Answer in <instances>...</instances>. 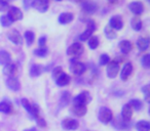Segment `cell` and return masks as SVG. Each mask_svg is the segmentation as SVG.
Wrapping results in <instances>:
<instances>
[{"label": "cell", "instance_id": "42", "mask_svg": "<svg viewBox=\"0 0 150 131\" xmlns=\"http://www.w3.org/2000/svg\"><path fill=\"white\" fill-rule=\"evenodd\" d=\"M8 7H9V5L6 0H0V13L5 11L6 9H8Z\"/></svg>", "mask_w": 150, "mask_h": 131}, {"label": "cell", "instance_id": "9", "mask_svg": "<svg viewBox=\"0 0 150 131\" xmlns=\"http://www.w3.org/2000/svg\"><path fill=\"white\" fill-rule=\"evenodd\" d=\"M32 6L39 13H46L50 6L48 0H32Z\"/></svg>", "mask_w": 150, "mask_h": 131}, {"label": "cell", "instance_id": "10", "mask_svg": "<svg viewBox=\"0 0 150 131\" xmlns=\"http://www.w3.org/2000/svg\"><path fill=\"white\" fill-rule=\"evenodd\" d=\"M62 127L65 130H76L79 127V123L75 119L66 118L62 121Z\"/></svg>", "mask_w": 150, "mask_h": 131}, {"label": "cell", "instance_id": "6", "mask_svg": "<svg viewBox=\"0 0 150 131\" xmlns=\"http://www.w3.org/2000/svg\"><path fill=\"white\" fill-rule=\"evenodd\" d=\"M71 72H72L74 75L76 76H80L86 72V66L81 62H77V60H71Z\"/></svg>", "mask_w": 150, "mask_h": 131}, {"label": "cell", "instance_id": "27", "mask_svg": "<svg viewBox=\"0 0 150 131\" xmlns=\"http://www.w3.org/2000/svg\"><path fill=\"white\" fill-rule=\"evenodd\" d=\"M104 35L106 36V38H107V39H109V40L115 39V38L117 37L116 31H115L114 29H112V28H111L109 25L106 26V27L104 28Z\"/></svg>", "mask_w": 150, "mask_h": 131}, {"label": "cell", "instance_id": "2", "mask_svg": "<svg viewBox=\"0 0 150 131\" xmlns=\"http://www.w3.org/2000/svg\"><path fill=\"white\" fill-rule=\"evenodd\" d=\"M22 106H24L26 111L29 113V115L33 119H36L39 117V106L35 104H31L27 98H22Z\"/></svg>", "mask_w": 150, "mask_h": 131}, {"label": "cell", "instance_id": "11", "mask_svg": "<svg viewBox=\"0 0 150 131\" xmlns=\"http://www.w3.org/2000/svg\"><path fill=\"white\" fill-rule=\"evenodd\" d=\"M129 9L136 15H140L144 13V4L140 1H133L129 4Z\"/></svg>", "mask_w": 150, "mask_h": 131}, {"label": "cell", "instance_id": "37", "mask_svg": "<svg viewBox=\"0 0 150 131\" xmlns=\"http://www.w3.org/2000/svg\"><path fill=\"white\" fill-rule=\"evenodd\" d=\"M109 62H110V56H109L108 54H106V53L101 54L100 60H99V64H100V66H107Z\"/></svg>", "mask_w": 150, "mask_h": 131}, {"label": "cell", "instance_id": "5", "mask_svg": "<svg viewBox=\"0 0 150 131\" xmlns=\"http://www.w3.org/2000/svg\"><path fill=\"white\" fill-rule=\"evenodd\" d=\"M119 72V64L117 60H110L107 64V69H106V73L108 78L110 79H114L117 76Z\"/></svg>", "mask_w": 150, "mask_h": 131}, {"label": "cell", "instance_id": "47", "mask_svg": "<svg viewBox=\"0 0 150 131\" xmlns=\"http://www.w3.org/2000/svg\"><path fill=\"white\" fill-rule=\"evenodd\" d=\"M24 131H37V129H36L35 127H32V128L26 129V130H24Z\"/></svg>", "mask_w": 150, "mask_h": 131}, {"label": "cell", "instance_id": "40", "mask_svg": "<svg viewBox=\"0 0 150 131\" xmlns=\"http://www.w3.org/2000/svg\"><path fill=\"white\" fill-rule=\"evenodd\" d=\"M86 29H90L94 32L96 31V29H97L96 22H95L94 20H88V21L86 22Z\"/></svg>", "mask_w": 150, "mask_h": 131}, {"label": "cell", "instance_id": "24", "mask_svg": "<svg viewBox=\"0 0 150 131\" xmlns=\"http://www.w3.org/2000/svg\"><path fill=\"white\" fill-rule=\"evenodd\" d=\"M137 46L139 48V50L141 51H146L149 47V39L148 38H144V37H140L137 40Z\"/></svg>", "mask_w": 150, "mask_h": 131}, {"label": "cell", "instance_id": "20", "mask_svg": "<svg viewBox=\"0 0 150 131\" xmlns=\"http://www.w3.org/2000/svg\"><path fill=\"white\" fill-rule=\"evenodd\" d=\"M70 80H71V78H70V76H69L68 74L63 73L60 77L56 79V84L58 86H60V87H63V86L68 85V84L70 83Z\"/></svg>", "mask_w": 150, "mask_h": 131}, {"label": "cell", "instance_id": "43", "mask_svg": "<svg viewBox=\"0 0 150 131\" xmlns=\"http://www.w3.org/2000/svg\"><path fill=\"white\" fill-rule=\"evenodd\" d=\"M36 122H37V125L39 127H41V128H44V127H46V121L44 120L42 117H37L36 118Z\"/></svg>", "mask_w": 150, "mask_h": 131}, {"label": "cell", "instance_id": "28", "mask_svg": "<svg viewBox=\"0 0 150 131\" xmlns=\"http://www.w3.org/2000/svg\"><path fill=\"white\" fill-rule=\"evenodd\" d=\"M136 129H137L138 131H149L150 123L146 120H141L136 124Z\"/></svg>", "mask_w": 150, "mask_h": 131}, {"label": "cell", "instance_id": "44", "mask_svg": "<svg viewBox=\"0 0 150 131\" xmlns=\"http://www.w3.org/2000/svg\"><path fill=\"white\" fill-rule=\"evenodd\" d=\"M45 44H46V37L45 36H41L38 40V45L39 47H45Z\"/></svg>", "mask_w": 150, "mask_h": 131}, {"label": "cell", "instance_id": "29", "mask_svg": "<svg viewBox=\"0 0 150 131\" xmlns=\"http://www.w3.org/2000/svg\"><path fill=\"white\" fill-rule=\"evenodd\" d=\"M127 104L131 106L132 110H135V111H140L142 108H143V102H142L140 99H137V98L131 99Z\"/></svg>", "mask_w": 150, "mask_h": 131}, {"label": "cell", "instance_id": "3", "mask_svg": "<svg viewBox=\"0 0 150 131\" xmlns=\"http://www.w3.org/2000/svg\"><path fill=\"white\" fill-rule=\"evenodd\" d=\"M98 119L101 123H103V124H108V123H110L113 119L112 111H111L109 108H107V106H103V108H101L100 111H99Z\"/></svg>", "mask_w": 150, "mask_h": 131}, {"label": "cell", "instance_id": "8", "mask_svg": "<svg viewBox=\"0 0 150 131\" xmlns=\"http://www.w3.org/2000/svg\"><path fill=\"white\" fill-rule=\"evenodd\" d=\"M7 38L13 44H17V45H21L23 43V36L20 34V32L17 29H11V31L7 32Z\"/></svg>", "mask_w": 150, "mask_h": 131}, {"label": "cell", "instance_id": "25", "mask_svg": "<svg viewBox=\"0 0 150 131\" xmlns=\"http://www.w3.org/2000/svg\"><path fill=\"white\" fill-rule=\"evenodd\" d=\"M42 71H43V68L40 64H32L30 68V76L33 78L39 77L42 74Z\"/></svg>", "mask_w": 150, "mask_h": 131}, {"label": "cell", "instance_id": "31", "mask_svg": "<svg viewBox=\"0 0 150 131\" xmlns=\"http://www.w3.org/2000/svg\"><path fill=\"white\" fill-rule=\"evenodd\" d=\"M24 37L26 40V44L27 46H31L34 43V40H35V34L32 31H26L24 34Z\"/></svg>", "mask_w": 150, "mask_h": 131}, {"label": "cell", "instance_id": "15", "mask_svg": "<svg viewBox=\"0 0 150 131\" xmlns=\"http://www.w3.org/2000/svg\"><path fill=\"white\" fill-rule=\"evenodd\" d=\"M132 116H133V110L129 104H125L121 109V119L125 122L129 123L132 120Z\"/></svg>", "mask_w": 150, "mask_h": 131}, {"label": "cell", "instance_id": "14", "mask_svg": "<svg viewBox=\"0 0 150 131\" xmlns=\"http://www.w3.org/2000/svg\"><path fill=\"white\" fill-rule=\"evenodd\" d=\"M6 86L8 89L13 91H19L21 89V83L16 77H8L6 79Z\"/></svg>", "mask_w": 150, "mask_h": 131}, {"label": "cell", "instance_id": "4", "mask_svg": "<svg viewBox=\"0 0 150 131\" xmlns=\"http://www.w3.org/2000/svg\"><path fill=\"white\" fill-rule=\"evenodd\" d=\"M92 100V96L88 91L80 92L78 95H76L73 98V106H86L90 104Z\"/></svg>", "mask_w": 150, "mask_h": 131}, {"label": "cell", "instance_id": "17", "mask_svg": "<svg viewBox=\"0 0 150 131\" xmlns=\"http://www.w3.org/2000/svg\"><path fill=\"white\" fill-rule=\"evenodd\" d=\"M74 19V15L71 13H62L58 18V21L61 25H67V24L71 23Z\"/></svg>", "mask_w": 150, "mask_h": 131}, {"label": "cell", "instance_id": "35", "mask_svg": "<svg viewBox=\"0 0 150 131\" xmlns=\"http://www.w3.org/2000/svg\"><path fill=\"white\" fill-rule=\"evenodd\" d=\"M93 33H94V31H92V30H90V29H86V31H83L79 35V40L82 42L88 41V40L93 36Z\"/></svg>", "mask_w": 150, "mask_h": 131}, {"label": "cell", "instance_id": "16", "mask_svg": "<svg viewBox=\"0 0 150 131\" xmlns=\"http://www.w3.org/2000/svg\"><path fill=\"white\" fill-rule=\"evenodd\" d=\"M82 9L88 15H93L98 9V5L93 1H86V2L82 3Z\"/></svg>", "mask_w": 150, "mask_h": 131}, {"label": "cell", "instance_id": "18", "mask_svg": "<svg viewBox=\"0 0 150 131\" xmlns=\"http://www.w3.org/2000/svg\"><path fill=\"white\" fill-rule=\"evenodd\" d=\"M119 49H120L121 53L127 54L133 49V44L129 40H122V41L119 42Z\"/></svg>", "mask_w": 150, "mask_h": 131}, {"label": "cell", "instance_id": "12", "mask_svg": "<svg viewBox=\"0 0 150 131\" xmlns=\"http://www.w3.org/2000/svg\"><path fill=\"white\" fill-rule=\"evenodd\" d=\"M109 26H110L112 29H114L115 31H118V30L122 29L123 21L120 15H113L110 19V21H109Z\"/></svg>", "mask_w": 150, "mask_h": 131}, {"label": "cell", "instance_id": "26", "mask_svg": "<svg viewBox=\"0 0 150 131\" xmlns=\"http://www.w3.org/2000/svg\"><path fill=\"white\" fill-rule=\"evenodd\" d=\"M70 98H71V94L68 91H63L61 94V98H60V106L61 108H65L66 106H68V104L70 102Z\"/></svg>", "mask_w": 150, "mask_h": 131}, {"label": "cell", "instance_id": "46", "mask_svg": "<svg viewBox=\"0 0 150 131\" xmlns=\"http://www.w3.org/2000/svg\"><path fill=\"white\" fill-rule=\"evenodd\" d=\"M108 1V3H110V4H116L117 2H118V0H107Z\"/></svg>", "mask_w": 150, "mask_h": 131}, {"label": "cell", "instance_id": "45", "mask_svg": "<svg viewBox=\"0 0 150 131\" xmlns=\"http://www.w3.org/2000/svg\"><path fill=\"white\" fill-rule=\"evenodd\" d=\"M23 4L26 9H29V7L32 4V0H23Z\"/></svg>", "mask_w": 150, "mask_h": 131}, {"label": "cell", "instance_id": "36", "mask_svg": "<svg viewBox=\"0 0 150 131\" xmlns=\"http://www.w3.org/2000/svg\"><path fill=\"white\" fill-rule=\"evenodd\" d=\"M0 24H1V26L4 28H8L11 26V24H13V22H11V20L9 19L8 17H7V15H3L0 17Z\"/></svg>", "mask_w": 150, "mask_h": 131}, {"label": "cell", "instance_id": "30", "mask_svg": "<svg viewBox=\"0 0 150 131\" xmlns=\"http://www.w3.org/2000/svg\"><path fill=\"white\" fill-rule=\"evenodd\" d=\"M131 26L135 31H140L142 29V21L139 17H134L131 20Z\"/></svg>", "mask_w": 150, "mask_h": 131}, {"label": "cell", "instance_id": "48", "mask_svg": "<svg viewBox=\"0 0 150 131\" xmlns=\"http://www.w3.org/2000/svg\"><path fill=\"white\" fill-rule=\"evenodd\" d=\"M72 2H75V3H80L82 2V0H71Z\"/></svg>", "mask_w": 150, "mask_h": 131}, {"label": "cell", "instance_id": "21", "mask_svg": "<svg viewBox=\"0 0 150 131\" xmlns=\"http://www.w3.org/2000/svg\"><path fill=\"white\" fill-rule=\"evenodd\" d=\"M11 62V56L6 50H0V64L6 66Z\"/></svg>", "mask_w": 150, "mask_h": 131}, {"label": "cell", "instance_id": "7", "mask_svg": "<svg viewBox=\"0 0 150 131\" xmlns=\"http://www.w3.org/2000/svg\"><path fill=\"white\" fill-rule=\"evenodd\" d=\"M7 17L11 20V22H17V21H21L23 19L24 15L22 13V11L20 8L16 6H11L8 7V11H7Z\"/></svg>", "mask_w": 150, "mask_h": 131}, {"label": "cell", "instance_id": "33", "mask_svg": "<svg viewBox=\"0 0 150 131\" xmlns=\"http://www.w3.org/2000/svg\"><path fill=\"white\" fill-rule=\"evenodd\" d=\"M88 44L91 49H93V50L97 49L99 46V38L97 37V36H92V37L88 40Z\"/></svg>", "mask_w": 150, "mask_h": 131}, {"label": "cell", "instance_id": "22", "mask_svg": "<svg viewBox=\"0 0 150 131\" xmlns=\"http://www.w3.org/2000/svg\"><path fill=\"white\" fill-rule=\"evenodd\" d=\"M3 73H4V75L8 76V77H13L16 75V73H17V66L11 64V62L6 64L3 68Z\"/></svg>", "mask_w": 150, "mask_h": 131}, {"label": "cell", "instance_id": "41", "mask_svg": "<svg viewBox=\"0 0 150 131\" xmlns=\"http://www.w3.org/2000/svg\"><path fill=\"white\" fill-rule=\"evenodd\" d=\"M149 85H145L144 87H142V89H141V91L144 93V95H145V99H146V102H149Z\"/></svg>", "mask_w": 150, "mask_h": 131}, {"label": "cell", "instance_id": "39", "mask_svg": "<svg viewBox=\"0 0 150 131\" xmlns=\"http://www.w3.org/2000/svg\"><path fill=\"white\" fill-rule=\"evenodd\" d=\"M63 73H64V72H63L62 68H61V67H56L54 70H52V77H54V80H56L57 78L60 77V76L62 75Z\"/></svg>", "mask_w": 150, "mask_h": 131}, {"label": "cell", "instance_id": "23", "mask_svg": "<svg viewBox=\"0 0 150 131\" xmlns=\"http://www.w3.org/2000/svg\"><path fill=\"white\" fill-rule=\"evenodd\" d=\"M71 112L73 113V115L77 117H83L88 112V108L86 106H74L71 110Z\"/></svg>", "mask_w": 150, "mask_h": 131}, {"label": "cell", "instance_id": "38", "mask_svg": "<svg viewBox=\"0 0 150 131\" xmlns=\"http://www.w3.org/2000/svg\"><path fill=\"white\" fill-rule=\"evenodd\" d=\"M141 64L145 69H148L150 67V54H145L142 56Z\"/></svg>", "mask_w": 150, "mask_h": 131}, {"label": "cell", "instance_id": "19", "mask_svg": "<svg viewBox=\"0 0 150 131\" xmlns=\"http://www.w3.org/2000/svg\"><path fill=\"white\" fill-rule=\"evenodd\" d=\"M13 112V104L9 100L4 99L0 102V113L3 114H11Z\"/></svg>", "mask_w": 150, "mask_h": 131}, {"label": "cell", "instance_id": "34", "mask_svg": "<svg viewBox=\"0 0 150 131\" xmlns=\"http://www.w3.org/2000/svg\"><path fill=\"white\" fill-rule=\"evenodd\" d=\"M33 53L35 54V55L39 56V57H45V56L48 54V49L46 46L45 47H38L34 50Z\"/></svg>", "mask_w": 150, "mask_h": 131}, {"label": "cell", "instance_id": "1", "mask_svg": "<svg viewBox=\"0 0 150 131\" xmlns=\"http://www.w3.org/2000/svg\"><path fill=\"white\" fill-rule=\"evenodd\" d=\"M83 50H84V48L81 43H79V42H74V43L71 44L68 47V49H67V54H68L69 56H71L72 60H75V58H78L79 56L82 55Z\"/></svg>", "mask_w": 150, "mask_h": 131}, {"label": "cell", "instance_id": "32", "mask_svg": "<svg viewBox=\"0 0 150 131\" xmlns=\"http://www.w3.org/2000/svg\"><path fill=\"white\" fill-rule=\"evenodd\" d=\"M129 123L125 122L122 119L117 118L116 120L114 121V123H113V126H114L116 129H120L121 130V129H127L129 128Z\"/></svg>", "mask_w": 150, "mask_h": 131}, {"label": "cell", "instance_id": "13", "mask_svg": "<svg viewBox=\"0 0 150 131\" xmlns=\"http://www.w3.org/2000/svg\"><path fill=\"white\" fill-rule=\"evenodd\" d=\"M132 72H133V64H132V62H129L127 64H125V66L122 67L120 72V79L122 81H127L129 76H131Z\"/></svg>", "mask_w": 150, "mask_h": 131}, {"label": "cell", "instance_id": "49", "mask_svg": "<svg viewBox=\"0 0 150 131\" xmlns=\"http://www.w3.org/2000/svg\"><path fill=\"white\" fill-rule=\"evenodd\" d=\"M57 1H62V0H57Z\"/></svg>", "mask_w": 150, "mask_h": 131}]
</instances>
